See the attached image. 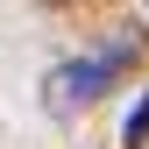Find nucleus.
<instances>
[{
  "label": "nucleus",
  "mask_w": 149,
  "mask_h": 149,
  "mask_svg": "<svg viewBox=\"0 0 149 149\" xmlns=\"http://www.w3.org/2000/svg\"><path fill=\"white\" fill-rule=\"evenodd\" d=\"M142 135H149V92H142V100H135V114H128V128H121V142H128V149H135Z\"/></svg>",
  "instance_id": "f03ea898"
},
{
  "label": "nucleus",
  "mask_w": 149,
  "mask_h": 149,
  "mask_svg": "<svg viewBox=\"0 0 149 149\" xmlns=\"http://www.w3.org/2000/svg\"><path fill=\"white\" fill-rule=\"evenodd\" d=\"M135 50H142V43H135V29H128V36H114L107 50H92V57H78V64H57V71L43 78L50 114H71V107H78V100H92L107 78H121V71L135 64Z\"/></svg>",
  "instance_id": "f257e3e1"
}]
</instances>
